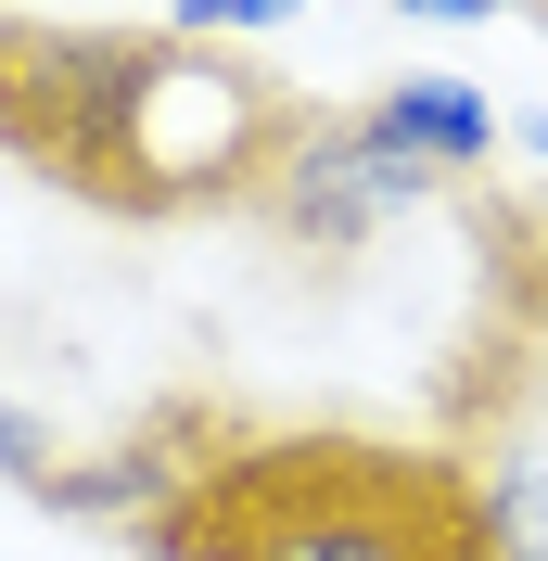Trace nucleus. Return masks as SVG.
Masks as SVG:
<instances>
[{"mask_svg":"<svg viewBox=\"0 0 548 561\" xmlns=\"http://www.w3.org/2000/svg\"><path fill=\"white\" fill-rule=\"evenodd\" d=\"M294 128L281 77L230 38L0 13V153L103 217L255 205Z\"/></svg>","mask_w":548,"mask_h":561,"instance_id":"nucleus-1","label":"nucleus"},{"mask_svg":"<svg viewBox=\"0 0 548 561\" xmlns=\"http://www.w3.org/2000/svg\"><path fill=\"white\" fill-rule=\"evenodd\" d=\"M153 561H484L459 472L357 434H255L192 459V485L140 524Z\"/></svg>","mask_w":548,"mask_h":561,"instance_id":"nucleus-2","label":"nucleus"},{"mask_svg":"<svg viewBox=\"0 0 548 561\" xmlns=\"http://www.w3.org/2000/svg\"><path fill=\"white\" fill-rule=\"evenodd\" d=\"M434 192H446V179L409 167L370 115H307V128L281 140V167H269V192H255V217H269L281 243H307V255H357L396 205H434Z\"/></svg>","mask_w":548,"mask_h":561,"instance_id":"nucleus-3","label":"nucleus"},{"mask_svg":"<svg viewBox=\"0 0 548 561\" xmlns=\"http://www.w3.org/2000/svg\"><path fill=\"white\" fill-rule=\"evenodd\" d=\"M370 115L409 167H434V179H472V167H498V103H484L472 77H396V90H370Z\"/></svg>","mask_w":548,"mask_h":561,"instance_id":"nucleus-4","label":"nucleus"},{"mask_svg":"<svg viewBox=\"0 0 548 561\" xmlns=\"http://www.w3.org/2000/svg\"><path fill=\"white\" fill-rule=\"evenodd\" d=\"M472 511H484V561H548V447L498 459L472 485Z\"/></svg>","mask_w":548,"mask_h":561,"instance_id":"nucleus-5","label":"nucleus"},{"mask_svg":"<svg viewBox=\"0 0 548 561\" xmlns=\"http://www.w3.org/2000/svg\"><path fill=\"white\" fill-rule=\"evenodd\" d=\"M307 0H167L179 38H255V26H294Z\"/></svg>","mask_w":548,"mask_h":561,"instance_id":"nucleus-6","label":"nucleus"},{"mask_svg":"<svg viewBox=\"0 0 548 561\" xmlns=\"http://www.w3.org/2000/svg\"><path fill=\"white\" fill-rule=\"evenodd\" d=\"M0 472H13V485H26V497L52 485V472H65V447H52V434H38V421L13 409V396H0Z\"/></svg>","mask_w":548,"mask_h":561,"instance_id":"nucleus-7","label":"nucleus"},{"mask_svg":"<svg viewBox=\"0 0 548 561\" xmlns=\"http://www.w3.org/2000/svg\"><path fill=\"white\" fill-rule=\"evenodd\" d=\"M396 13H421V26H498V13H536V0H396Z\"/></svg>","mask_w":548,"mask_h":561,"instance_id":"nucleus-8","label":"nucleus"},{"mask_svg":"<svg viewBox=\"0 0 548 561\" xmlns=\"http://www.w3.org/2000/svg\"><path fill=\"white\" fill-rule=\"evenodd\" d=\"M511 140H523V153H536V167H548V115H523V128H511Z\"/></svg>","mask_w":548,"mask_h":561,"instance_id":"nucleus-9","label":"nucleus"}]
</instances>
